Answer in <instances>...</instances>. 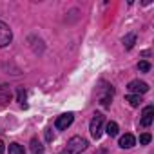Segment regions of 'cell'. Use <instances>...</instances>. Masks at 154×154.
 I'll return each mask as SVG.
<instances>
[{"mask_svg":"<svg viewBox=\"0 0 154 154\" xmlns=\"http://www.w3.org/2000/svg\"><path fill=\"white\" fill-rule=\"evenodd\" d=\"M87 149V141L80 136H74L67 141L65 149L62 150V154H82V150Z\"/></svg>","mask_w":154,"mask_h":154,"instance_id":"6da1fadb","label":"cell"},{"mask_svg":"<svg viewBox=\"0 0 154 154\" xmlns=\"http://www.w3.org/2000/svg\"><path fill=\"white\" fill-rule=\"evenodd\" d=\"M112 94H114V89L112 85H107V84H102L100 91H98V100L103 107H109L111 105V100H112Z\"/></svg>","mask_w":154,"mask_h":154,"instance_id":"7a4b0ae2","label":"cell"},{"mask_svg":"<svg viewBox=\"0 0 154 154\" xmlns=\"http://www.w3.org/2000/svg\"><path fill=\"white\" fill-rule=\"evenodd\" d=\"M102 125H103V114L96 112L91 120V125H89V131H91V136L94 140H98L102 136Z\"/></svg>","mask_w":154,"mask_h":154,"instance_id":"3957f363","label":"cell"},{"mask_svg":"<svg viewBox=\"0 0 154 154\" xmlns=\"http://www.w3.org/2000/svg\"><path fill=\"white\" fill-rule=\"evenodd\" d=\"M11 40H13V33L9 26L6 22H0V47H6L8 44H11Z\"/></svg>","mask_w":154,"mask_h":154,"instance_id":"277c9868","label":"cell"},{"mask_svg":"<svg viewBox=\"0 0 154 154\" xmlns=\"http://www.w3.org/2000/svg\"><path fill=\"white\" fill-rule=\"evenodd\" d=\"M154 122V107L152 105H147L141 112V120H140V125L141 127H150Z\"/></svg>","mask_w":154,"mask_h":154,"instance_id":"5b68a950","label":"cell"},{"mask_svg":"<svg viewBox=\"0 0 154 154\" xmlns=\"http://www.w3.org/2000/svg\"><path fill=\"white\" fill-rule=\"evenodd\" d=\"M127 89H129L132 94H143V93L149 91V85H147L145 82H141V80H132V82H129Z\"/></svg>","mask_w":154,"mask_h":154,"instance_id":"8992f818","label":"cell"},{"mask_svg":"<svg viewBox=\"0 0 154 154\" xmlns=\"http://www.w3.org/2000/svg\"><path fill=\"white\" fill-rule=\"evenodd\" d=\"M72 120H74V114L72 112H65V114H62V116H58L56 118V129L58 131H65L71 123H72Z\"/></svg>","mask_w":154,"mask_h":154,"instance_id":"52a82bcc","label":"cell"},{"mask_svg":"<svg viewBox=\"0 0 154 154\" xmlns=\"http://www.w3.org/2000/svg\"><path fill=\"white\" fill-rule=\"evenodd\" d=\"M9 100H11V89L8 85H0V109L6 107Z\"/></svg>","mask_w":154,"mask_h":154,"instance_id":"ba28073f","label":"cell"},{"mask_svg":"<svg viewBox=\"0 0 154 154\" xmlns=\"http://www.w3.org/2000/svg\"><path fill=\"white\" fill-rule=\"evenodd\" d=\"M136 145V138L132 136V134H123L122 138H120V147L122 149H131V147H134Z\"/></svg>","mask_w":154,"mask_h":154,"instance_id":"9c48e42d","label":"cell"},{"mask_svg":"<svg viewBox=\"0 0 154 154\" xmlns=\"http://www.w3.org/2000/svg\"><path fill=\"white\" fill-rule=\"evenodd\" d=\"M134 44H136V35H134V33H131V35H127V36L123 38V47H125V49H132Z\"/></svg>","mask_w":154,"mask_h":154,"instance_id":"30bf717a","label":"cell"},{"mask_svg":"<svg viewBox=\"0 0 154 154\" xmlns=\"http://www.w3.org/2000/svg\"><path fill=\"white\" fill-rule=\"evenodd\" d=\"M125 102H129L131 107H138V105L141 103V96H140V94H129V96L125 98Z\"/></svg>","mask_w":154,"mask_h":154,"instance_id":"8fae6325","label":"cell"},{"mask_svg":"<svg viewBox=\"0 0 154 154\" xmlns=\"http://www.w3.org/2000/svg\"><path fill=\"white\" fill-rule=\"evenodd\" d=\"M31 152H33V154H42V152H44V147H42V143H40L36 138L31 140Z\"/></svg>","mask_w":154,"mask_h":154,"instance_id":"7c38bea8","label":"cell"},{"mask_svg":"<svg viewBox=\"0 0 154 154\" xmlns=\"http://www.w3.org/2000/svg\"><path fill=\"white\" fill-rule=\"evenodd\" d=\"M105 132H107L111 138L116 136V134H118V123H116V122H109L107 127H105Z\"/></svg>","mask_w":154,"mask_h":154,"instance_id":"4fadbf2b","label":"cell"},{"mask_svg":"<svg viewBox=\"0 0 154 154\" xmlns=\"http://www.w3.org/2000/svg\"><path fill=\"white\" fill-rule=\"evenodd\" d=\"M9 154H26V150L20 143H11L9 145Z\"/></svg>","mask_w":154,"mask_h":154,"instance_id":"5bb4252c","label":"cell"},{"mask_svg":"<svg viewBox=\"0 0 154 154\" xmlns=\"http://www.w3.org/2000/svg\"><path fill=\"white\" fill-rule=\"evenodd\" d=\"M26 98H27V94H26L24 87H18V91H17V100H18L24 107H26V103H24V102H26Z\"/></svg>","mask_w":154,"mask_h":154,"instance_id":"9a60e30c","label":"cell"},{"mask_svg":"<svg viewBox=\"0 0 154 154\" xmlns=\"http://www.w3.org/2000/svg\"><path fill=\"white\" fill-rule=\"evenodd\" d=\"M138 69H140L141 72H149V71H150V63H149L147 60H141V62L138 63Z\"/></svg>","mask_w":154,"mask_h":154,"instance_id":"2e32d148","label":"cell"},{"mask_svg":"<svg viewBox=\"0 0 154 154\" xmlns=\"http://www.w3.org/2000/svg\"><path fill=\"white\" fill-rule=\"evenodd\" d=\"M150 140H152V136H150V134H147V132L140 136V143H141V145H147V143H150Z\"/></svg>","mask_w":154,"mask_h":154,"instance_id":"e0dca14e","label":"cell"},{"mask_svg":"<svg viewBox=\"0 0 154 154\" xmlns=\"http://www.w3.org/2000/svg\"><path fill=\"white\" fill-rule=\"evenodd\" d=\"M54 138V134H53V129H45V140L47 141H51Z\"/></svg>","mask_w":154,"mask_h":154,"instance_id":"ac0fdd59","label":"cell"},{"mask_svg":"<svg viewBox=\"0 0 154 154\" xmlns=\"http://www.w3.org/2000/svg\"><path fill=\"white\" fill-rule=\"evenodd\" d=\"M0 154H4V141H0Z\"/></svg>","mask_w":154,"mask_h":154,"instance_id":"d6986e66","label":"cell"}]
</instances>
